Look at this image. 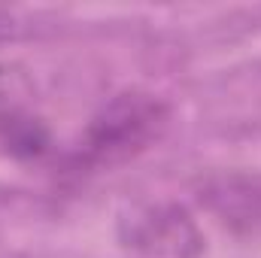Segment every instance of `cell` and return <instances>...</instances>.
Masks as SVG:
<instances>
[{
  "mask_svg": "<svg viewBox=\"0 0 261 258\" xmlns=\"http://www.w3.org/2000/svg\"><path fill=\"white\" fill-rule=\"evenodd\" d=\"M167 125V107L146 91H122L107 100L82 131L73 152L76 170L116 167L143 152Z\"/></svg>",
  "mask_w": 261,
  "mask_h": 258,
  "instance_id": "1",
  "label": "cell"
},
{
  "mask_svg": "<svg viewBox=\"0 0 261 258\" xmlns=\"http://www.w3.org/2000/svg\"><path fill=\"white\" fill-rule=\"evenodd\" d=\"M125 246L149 258H195L200 234L179 207H149L125 222Z\"/></svg>",
  "mask_w": 261,
  "mask_h": 258,
  "instance_id": "2",
  "label": "cell"
},
{
  "mask_svg": "<svg viewBox=\"0 0 261 258\" xmlns=\"http://www.w3.org/2000/svg\"><path fill=\"white\" fill-rule=\"evenodd\" d=\"M210 200L222 216L234 222H246L252 228L261 225V176L225 179L210 192Z\"/></svg>",
  "mask_w": 261,
  "mask_h": 258,
  "instance_id": "3",
  "label": "cell"
},
{
  "mask_svg": "<svg viewBox=\"0 0 261 258\" xmlns=\"http://www.w3.org/2000/svg\"><path fill=\"white\" fill-rule=\"evenodd\" d=\"M6 31H9V15L0 9V34H6Z\"/></svg>",
  "mask_w": 261,
  "mask_h": 258,
  "instance_id": "4",
  "label": "cell"
}]
</instances>
